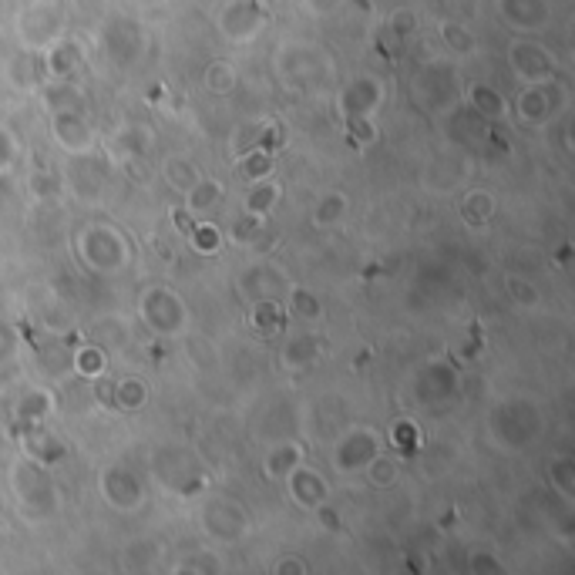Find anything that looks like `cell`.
<instances>
[{
	"label": "cell",
	"instance_id": "b9f144b4",
	"mask_svg": "<svg viewBox=\"0 0 575 575\" xmlns=\"http://www.w3.org/2000/svg\"><path fill=\"white\" fill-rule=\"evenodd\" d=\"M384 444L391 448L394 454H411L421 448V424L411 421V417H397V421L387 428V438Z\"/></svg>",
	"mask_w": 575,
	"mask_h": 575
},
{
	"label": "cell",
	"instance_id": "e575fe53",
	"mask_svg": "<svg viewBox=\"0 0 575 575\" xmlns=\"http://www.w3.org/2000/svg\"><path fill=\"white\" fill-rule=\"evenodd\" d=\"M545 481H549V488L562 498V505H572V498H575V461L569 458V454H552V458L545 461Z\"/></svg>",
	"mask_w": 575,
	"mask_h": 575
},
{
	"label": "cell",
	"instance_id": "c3c4849f",
	"mask_svg": "<svg viewBox=\"0 0 575 575\" xmlns=\"http://www.w3.org/2000/svg\"><path fill=\"white\" fill-rule=\"evenodd\" d=\"M44 101H48L51 111H58V108H85V95H81V91L74 88L71 81H51V85L44 88Z\"/></svg>",
	"mask_w": 575,
	"mask_h": 575
},
{
	"label": "cell",
	"instance_id": "f6af8a7d",
	"mask_svg": "<svg viewBox=\"0 0 575 575\" xmlns=\"http://www.w3.org/2000/svg\"><path fill=\"white\" fill-rule=\"evenodd\" d=\"M286 317L283 310V300H253L249 303V323H253L256 330H276L280 327V320Z\"/></svg>",
	"mask_w": 575,
	"mask_h": 575
},
{
	"label": "cell",
	"instance_id": "d4e9b609",
	"mask_svg": "<svg viewBox=\"0 0 575 575\" xmlns=\"http://www.w3.org/2000/svg\"><path fill=\"white\" fill-rule=\"evenodd\" d=\"M317 357H320V340L310 337V333H293L280 347V367L286 374H303V370L317 364Z\"/></svg>",
	"mask_w": 575,
	"mask_h": 575
},
{
	"label": "cell",
	"instance_id": "9f6ffc18",
	"mask_svg": "<svg viewBox=\"0 0 575 575\" xmlns=\"http://www.w3.org/2000/svg\"><path fill=\"white\" fill-rule=\"evenodd\" d=\"M343 125H347V135L354 138L357 145L377 142V125H374V118H350V122H343Z\"/></svg>",
	"mask_w": 575,
	"mask_h": 575
},
{
	"label": "cell",
	"instance_id": "9c48e42d",
	"mask_svg": "<svg viewBox=\"0 0 575 575\" xmlns=\"http://www.w3.org/2000/svg\"><path fill=\"white\" fill-rule=\"evenodd\" d=\"M508 71L518 85H545L559 78V61L549 44H542L535 34H518L505 51Z\"/></svg>",
	"mask_w": 575,
	"mask_h": 575
},
{
	"label": "cell",
	"instance_id": "4316f807",
	"mask_svg": "<svg viewBox=\"0 0 575 575\" xmlns=\"http://www.w3.org/2000/svg\"><path fill=\"white\" fill-rule=\"evenodd\" d=\"M303 461H306V451H303L300 441H280V444H273V448L266 451L263 475L270 481H286V478H290V471L296 465H303Z\"/></svg>",
	"mask_w": 575,
	"mask_h": 575
},
{
	"label": "cell",
	"instance_id": "8d00e7d4",
	"mask_svg": "<svg viewBox=\"0 0 575 575\" xmlns=\"http://www.w3.org/2000/svg\"><path fill=\"white\" fill-rule=\"evenodd\" d=\"M71 367L81 380H101L108 374V350L101 343H81L71 357Z\"/></svg>",
	"mask_w": 575,
	"mask_h": 575
},
{
	"label": "cell",
	"instance_id": "f1b7e54d",
	"mask_svg": "<svg viewBox=\"0 0 575 575\" xmlns=\"http://www.w3.org/2000/svg\"><path fill=\"white\" fill-rule=\"evenodd\" d=\"M283 310H286V317L303 320V323L323 320V300H320V293H313L310 286H300V283L286 286V293H283Z\"/></svg>",
	"mask_w": 575,
	"mask_h": 575
},
{
	"label": "cell",
	"instance_id": "484cf974",
	"mask_svg": "<svg viewBox=\"0 0 575 575\" xmlns=\"http://www.w3.org/2000/svg\"><path fill=\"white\" fill-rule=\"evenodd\" d=\"M182 199H185V212H189V219H202V216H209V212H216L222 206V199H226V185H222L219 179L202 175V179L192 185Z\"/></svg>",
	"mask_w": 575,
	"mask_h": 575
},
{
	"label": "cell",
	"instance_id": "680465c9",
	"mask_svg": "<svg viewBox=\"0 0 575 575\" xmlns=\"http://www.w3.org/2000/svg\"><path fill=\"white\" fill-rule=\"evenodd\" d=\"M310 569H306V562L300 559V555H283V559H276L273 565V575H306Z\"/></svg>",
	"mask_w": 575,
	"mask_h": 575
},
{
	"label": "cell",
	"instance_id": "5b68a950",
	"mask_svg": "<svg viewBox=\"0 0 575 575\" xmlns=\"http://www.w3.org/2000/svg\"><path fill=\"white\" fill-rule=\"evenodd\" d=\"M196 525L212 545H239L253 532V515L233 495H209L196 508Z\"/></svg>",
	"mask_w": 575,
	"mask_h": 575
},
{
	"label": "cell",
	"instance_id": "30bf717a",
	"mask_svg": "<svg viewBox=\"0 0 575 575\" xmlns=\"http://www.w3.org/2000/svg\"><path fill=\"white\" fill-rule=\"evenodd\" d=\"M384 434L370 424H354V428H340L337 438L330 444V465L337 475H360L367 461L377 451H384Z\"/></svg>",
	"mask_w": 575,
	"mask_h": 575
},
{
	"label": "cell",
	"instance_id": "ac0fdd59",
	"mask_svg": "<svg viewBox=\"0 0 575 575\" xmlns=\"http://www.w3.org/2000/svg\"><path fill=\"white\" fill-rule=\"evenodd\" d=\"M495 14L515 34H542L552 24V0H495Z\"/></svg>",
	"mask_w": 575,
	"mask_h": 575
},
{
	"label": "cell",
	"instance_id": "6da1fadb",
	"mask_svg": "<svg viewBox=\"0 0 575 575\" xmlns=\"http://www.w3.org/2000/svg\"><path fill=\"white\" fill-rule=\"evenodd\" d=\"M7 485H11V495L24 518H31V522H48V518L58 515L61 491L54 485L48 465L21 454V458H14V465L7 468Z\"/></svg>",
	"mask_w": 575,
	"mask_h": 575
},
{
	"label": "cell",
	"instance_id": "f546056e",
	"mask_svg": "<svg viewBox=\"0 0 575 575\" xmlns=\"http://www.w3.org/2000/svg\"><path fill=\"white\" fill-rule=\"evenodd\" d=\"M111 401H115L118 411L135 414V411H142L148 401H152V387H148L145 377L125 374V377H118L115 384H111Z\"/></svg>",
	"mask_w": 575,
	"mask_h": 575
},
{
	"label": "cell",
	"instance_id": "f907efd6",
	"mask_svg": "<svg viewBox=\"0 0 575 575\" xmlns=\"http://www.w3.org/2000/svg\"><path fill=\"white\" fill-rule=\"evenodd\" d=\"M88 182H91V189H95V192H101V185H105V172L98 169V162H95V155H91V152H88V175H81L68 162V185H71L74 192H78V196H85V199H88Z\"/></svg>",
	"mask_w": 575,
	"mask_h": 575
},
{
	"label": "cell",
	"instance_id": "f5cc1de1",
	"mask_svg": "<svg viewBox=\"0 0 575 575\" xmlns=\"http://www.w3.org/2000/svg\"><path fill=\"white\" fill-rule=\"evenodd\" d=\"M387 34L397 37V41H407V37L417 34V14L411 7H397V11L387 14Z\"/></svg>",
	"mask_w": 575,
	"mask_h": 575
},
{
	"label": "cell",
	"instance_id": "2e32d148",
	"mask_svg": "<svg viewBox=\"0 0 575 575\" xmlns=\"http://www.w3.org/2000/svg\"><path fill=\"white\" fill-rule=\"evenodd\" d=\"M51 138L64 155L95 152V125L85 108H58L51 111Z\"/></svg>",
	"mask_w": 575,
	"mask_h": 575
},
{
	"label": "cell",
	"instance_id": "9a60e30c",
	"mask_svg": "<svg viewBox=\"0 0 575 575\" xmlns=\"http://www.w3.org/2000/svg\"><path fill=\"white\" fill-rule=\"evenodd\" d=\"M454 78H458V74H454V68L448 61H428L421 71L414 74L411 95L417 98V105H421V108L448 111L451 101H454V91H458Z\"/></svg>",
	"mask_w": 575,
	"mask_h": 575
},
{
	"label": "cell",
	"instance_id": "3957f363",
	"mask_svg": "<svg viewBox=\"0 0 575 575\" xmlns=\"http://www.w3.org/2000/svg\"><path fill=\"white\" fill-rule=\"evenodd\" d=\"M273 64L276 74L296 91H320L337 74V61L320 44L306 41H286L283 48H276Z\"/></svg>",
	"mask_w": 575,
	"mask_h": 575
},
{
	"label": "cell",
	"instance_id": "7a4b0ae2",
	"mask_svg": "<svg viewBox=\"0 0 575 575\" xmlns=\"http://www.w3.org/2000/svg\"><path fill=\"white\" fill-rule=\"evenodd\" d=\"M542 428H545L542 407L528 401V397H505L488 414V434L495 441V448H502L505 454L532 448L542 438Z\"/></svg>",
	"mask_w": 575,
	"mask_h": 575
},
{
	"label": "cell",
	"instance_id": "d6986e66",
	"mask_svg": "<svg viewBox=\"0 0 575 575\" xmlns=\"http://www.w3.org/2000/svg\"><path fill=\"white\" fill-rule=\"evenodd\" d=\"M85 58H88L85 41L64 31V34L58 37V41H51L48 48L41 51L44 78H48V81H71L74 74L85 68Z\"/></svg>",
	"mask_w": 575,
	"mask_h": 575
},
{
	"label": "cell",
	"instance_id": "6f0895ef",
	"mask_svg": "<svg viewBox=\"0 0 575 575\" xmlns=\"http://www.w3.org/2000/svg\"><path fill=\"white\" fill-rule=\"evenodd\" d=\"M468 572H475V575H498V572H505V565L498 562L495 552H475L468 559Z\"/></svg>",
	"mask_w": 575,
	"mask_h": 575
},
{
	"label": "cell",
	"instance_id": "d590c367",
	"mask_svg": "<svg viewBox=\"0 0 575 575\" xmlns=\"http://www.w3.org/2000/svg\"><path fill=\"white\" fill-rule=\"evenodd\" d=\"M185 236H189L192 253H199V256H219L222 246H226V233L219 229V222H212L206 216L192 219V226L185 229Z\"/></svg>",
	"mask_w": 575,
	"mask_h": 575
},
{
	"label": "cell",
	"instance_id": "ee69618b",
	"mask_svg": "<svg viewBox=\"0 0 575 575\" xmlns=\"http://www.w3.org/2000/svg\"><path fill=\"white\" fill-rule=\"evenodd\" d=\"M155 562H159V545L155 542L138 539V542H128L122 549V569H128V572H145V569H152Z\"/></svg>",
	"mask_w": 575,
	"mask_h": 575
},
{
	"label": "cell",
	"instance_id": "7c38bea8",
	"mask_svg": "<svg viewBox=\"0 0 575 575\" xmlns=\"http://www.w3.org/2000/svg\"><path fill=\"white\" fill-rule=\"evenodd\" d=\"M152 478L162 481V488L175 491V495H196L206 485V468L192 451L162 448L152 458Z\"/></svg>",
	"mask_w": 575,
	"mask_h": 575
},
{
	"label": "cell",
	"instance_id": "91938a15",
	"mask_svg": "<svg viewBox=\"0 0 575 575\" xmlns=\"http://www.w3.org/2000/svg\"><path fill=\"white\" fill-rule=\"evenodd\" d=\"M34 185V196H58V182H54V175H34L31 179Z\"/></svg>",
	"mask_w": 575,
	"mask_h": 575
},
{
	"label": "cell",
	"instance_id": "603a6c76",
	"mask_svg": "<svg viewBox=\"0 0 575 575\" xmlns=\"http://www.w3.org/2000/svg\"><path fill=\"white\" fill-rule=\"evenodd\" d=\"M148 148H152V135H148V128H142V125L115 128V132L108 135V142H105L108 159L115 165H125L132 159H145Z\"/></svg>",
	"mask_w": 575,
	"mask_h": 575
},
{
	"label": "cell",
	"instance_id": "44dd1931",
	"mask_svg": "<svg viewBox=\"0 0 575 575\" xmlns=\"http://www.w3.org/2000/svg\"><path fill=\"white\" fill-rule=\"evenodd\" d=\"M454 391H458L454 370L451 367H441V364H431V367L417 370L414 380H411V394H414V401L421 404V407H438L444 401H451Z\"/></svg>",
	"mask_w": 575,
	"mask_h": 575
},
{
	"label": "cell",
	"instance_id": "11a10c76",
	"mask_svg": "<svg viewBox=\"0 0 575 575\" xmlns=\"http://www.w3.org/2000/svg\"><path fill=\"white\" fill-rule=\"evenodd\" d=\"M17 159H21V145L7 128H0V172H11Z\"/></svg>",
	"mask_w": 575,
	"mask_h": 575
},
{
	"label": "cell",
	"instance_id": "e0dca14e",
	"mask_svg": "<svg viewBox=\"0 0 575 575\" xmlns=\"http://www.w3.org/2000/svg\"><path fill=\"white\" fill-rule=\"evenodd\" d=\"M101 51H105V58L111 64L128 68V64H135L138 54L145 51V31L132 17H111V21L101 27Z\"/></svg>",
	"mask_w": 575,
	"mask_h": 575
},
{
	"label": "cell",
	"instance_id": "7402d4cb",
	"mask_svg": "<svg viewBox=\"0 0 575 575\" xmlns=\"http://www.w3.org/2000/svg\"><path fill=\"white\" fill-rule=\"evenodd\" d=\"M236 283H239V293H243L249 303H253V300H283L286 286H290V283H286V276L270 263L246 266V270L239 273Z\"/></svg>",
	"mask_w": 575,
	"mask_h": 575
},
{
	"label": "cell",
	"instance_id": "7bdbcfd3",
	"mask_svg": "<svg viewBox=\"0 0 575 575\" xmlns=\"http://www.w3.org/2000/svg\"><path fill=\"white\" fill-rule=\"evenodd\" d=\"M51 411H54V401H51L48 391H27L14 407L17 421H24L27 428H37V424H41Z\"/></svg>",
	"mask_w": 575,
	"mask_h": 575
},
{
	"label": "cell",
	"instance_id": "8fae6325",
	"mask_svg": "<svg viewBox=\"0 0 575 575\" xmlns=\"http://www.w3.org/2000/svg\"><path fill=\"white\" fill-rule=\"evenodd\" d=\"M270 24L266 0H222L216 11V31L226 44H253Z\"/></svg>",
	"mask_w": 575,
	"mask_h": 575
},
{
	"label": "cell",
	"instance_id": "8992f818",
	"mask_svg": "<svg viewBox=\"0 0 575 575\" xmlns=\"http://www.w3.org/2000/svg\"><path fill=\"white\" fill-rule=\"evenodd\" d=\"M138 320H142L155 337L179 340L189 333V306H185V300L172 286L155 283V286H145L142 296H138Z\"/></svg>",
	"mask_w": 575,
	"mask_h": 575
},
{
	"label": "cell",
	"instance_id": "816d5d0a",
	"mask_svg": "<svg viewBox=\"0 0 575 575\" xmlns=\"http://www.w3.org/2000/svg\"><path fill=\"white\" fill-rule=\"evenodd\" d=\"M263 132H266V122H253V125H243L233 132V142H229V152H233V159L239 155H246L249 148H259L263 145Z\"/></svg>",
	"mask_w": 575,
	"mask_h": 575
},
{
	"label": "cell",
	"instance_id": "83f0119b",
	"mask_svg": "<svg viewBox=\"0 0 575 575\" xmlns=\"http://www.w3.org/2000/svg\"><path fill=\"white\" fill-rule=\"evenodd\" d=\"M458 212L468 226H488L498 212V196L491 189H485V185H471L458 202Z\"/></svg>",
	"mask_w": 575,
	"mask_h": 575
},
{
	"label": "cell",
	"instance_id": "7dc6e473",
	"mask_svg": "<svg viewBox=\"0 0 575 575\" xmlns=\"http://www.w3.org/2000/svg\"><path fill=\"white\" fill-rule=\"evenodd\" d=\"M505 290H508V300H512L515 306H522V310H535V306L542 303V293L539 286H535L532 280H525V276H505Z\"/></svg>",
	"mask_w": 575,
	"mask_h": 575
},
{
	"label": "cell",
	"instance_id": "1f68e13d",
	"mask_svg": "<svg viewBox=\"0 0 575 575\" xmlns=\"http://www.w3.org/2000/svg\"><path fill=\"white\" fill-rule=\"evenodd\" d=\"M162 179H165V185H169L172 192L185 196V192H189L192 185L202 179V169L189 159V155L172 152V155H165V159H162Z\"/></svg>",
	"mask_w": 575,
	"mask_h": 575
},
{
	"label": "cell",
	"instance_id": "74e56055",
	"mask_svg": "<svg viewBox=\"0 0 575 575\" xmlns=\"http://www.w3.org/2000/svg\"><path fill=\"white\" fill-rule=\"evenodd\" d=\"M202 85H206L209 95H216V98L233 95V91L239 88V71H236V64L226 61V58L209 61L206 71H202Z\"/></svg>",
	"mask_w": 575,
	"mask_h": 575
},
{
	"label": "cell",
	"instance_id": "d6a6232c",
	"mask_svg": "<svg viewBox=\"0 0 575 575\" xmlns=\"http://www.w3.org/2000/svg\"><path fill=\"white\" fill-rule=\"evenodd\" d=\"M438 41L448 51V58H471L478 51V37L468 24L461 21H441L438 24Z\"/></svg>",
	"mask_w": 575,
	"mask_h": 575
},
{
	"label": "cell",
	"instance_id": "ab89813d",
	"mask_svg": "<svg viewBox=\"0 0 575 575\" xmlns=\"http://www.w3.org/2000/svg\"><path fill=\"white\" fill-rule=\"evenodd\" d=\"M350 212V199L347 192H323L320 202L313 206V226L317 229H333L347 219Z\"/></svg>",
	"mask_w": 575,
	"mask_h": 575
},
{
	"label": "cell",
	"instance_id": "681fc988",
	"mask_svg": "<svg viewBox=\"0 0 575 575\" xmlns=\"http://www.w3.org/2000/svg\"><path fill=\"white\" fill-rule=\"evenodd\" d=\"M263 222H266V219L253 216V212H239V216L229 222V239H233L236 246L256 243L259 233H263Z\"/></svg>",
	"mask_w": 575,
	"mask_h": 575
},
{
	"label": "cell",
	"instance_id": "94428289",
	"mask_svg": "<svg viewBox=\"0 0 575 575\" xmlns=\"http://www.w3.org/2000/svg\"><path fill=\"white\" fill-rule=\"evenodd\" d=\"M0 175H4V172H0Z\"/></svg>",
	"mask_w": 575,
	"mask_h": 575
},
{
	"label": "cell",
	"instance_id": "277c9868",
	"mask_svg": "<svg viewBox=\"0 0 575 575\" xmlns=\"http://www.w3.org/2000/svg\"><path fill=\"white\" fill-rule=\"evenodd\" d=\"M74 249H78L85 270L98 276H115L132 263V246H128L122 229L111 226V222H88L74 239Z\"/></svg>",
	"mask_w": 575,
	"mask_h": 575
},
{
	"label": "cell",
	"instance_id": "bcb514c9",
	"mask_svg": "<svg viewBox=\"0 0 575 575\" xmlns=\"http://www.w3.org/2000/svg\"><path fill=\"white\" fill-rule=\"evenodd\" d=\"M172 572H179V575H216V572H222V562H219L216 552H189L172 565Z\"/></svg>",
	"mask_w": 575,
	"mask_h": 575
},
{
	"label": "cell",
	"instance_id": "836d02e7",
	"mask_svg": "<svg viewBox=\"0 0 575 575\" xmlns=\"http://www.w3.org/2000/svg\"><path fill=\"white\" fill-rule=\"evenodd\" d=\"M236 175L246 185L273 179V175H276V152H270V148H263V145L249 148L246 155H239V159H236Z\"/></svg>",
	"mask_w": 575,
	"mask_h": 575
},
{
	"label": "cell",
	"instance_id": "ffe728a7",
	"mask_svg": "<svg viewBox=\"0 0 575 575\" xmlns=\"http://www.w3.org/2000/svg\"><path fill=\"white\" fill-rule=\"evenodd\" d=\"M286 491H290L293 505H300L303 512H317V508L327 505L330 495H333L327 475H323L320 468L306 465V461L290 471V478H286Z\"/></svg>",
	"mask_w": 575,
	"mask_h": 575
},
{
	"label": "cell",
	"instance_id": "4fadbf2b",
	"mask_svg": "<svg viewBox=\"0 0 575 575\" xmlns=\"http://www.w3.org/2000/svg\"><path fill=\"white\" fill-rule=\"evenodd\" d=\"M387 88L377 74H357V78L343 81L333 95V111L340 115V122L350 118H377V111L384 108Z\"/></svg>",
	"mask_w": 575,
	"mask_h": 575
},
{
	"label": "cell",
	"instance_id": "cb8c5ba5",
	"mask_svg": "<svg viewBox=\"0 0 575 575\" xmlns=\"http://www.w3.org/2000/svg\"><path fill=\"white\" fill-rule=\"evenodd\" d=\"M465 105L481 115L485 122H502L508 118V98L502 88H495L491 81H471L465 85Z\"/></svg>",
	"mask_w": 575,
	"mask_h": 575
},
{
	"label": "cell",
	"instance_id": "5bb4252c",
	"mask_svg": "<svg viewBox=\"0 0 575 575\" xmlns=\"http://www.w3.org/2000/svg\"><path fill=\"white\" fill-rule=\"evenodd\" d=\"M98 491H101V498H105V505L122 515H132L138 508H145V502H148L145 478L138 475L132 465H118V461L101 471Z\"/></svg>",
	"mask_w": 575,
	"mask_h": 575
},
{
	"label": "cell",
	"instance_id": "f35d334b",
	"mask_svg": "<svg viewBox=\"0 0 575 575\" xmlns=\"http://www.w3.org/2000/svg\"><path fill=\"white\" fill-rule=\"evenodd\" d=\"M360 475H364L367 485H374V488H394L397 481H401V461H397L394 454H387V448H384L367 461V468L360 471Z\"/></svg>",
	"mask_w": 575,
	"mask_h": 575
},
{
	"label": "cell",
	"instance_id": "ba28073f",
	"mask_svg": "<svg viewBox=\"0 0 575 575\" xmlns=\"http://www.w3.org/2000/svg\"><path fill=\"white\" fill-rule=\"evenodd\" d=\"M565 105H569V91L555 78L545 85H522L515 101H508V115L525 128H545L562 115Z\"/></svg>",
	"mask_w": 575,
	"mask_h": 575
},
{
	"label": "cell",
	"instance_id": "db71d44e",
	"mask_svg": "<svg viewBox=\"0 0 575 575\" xmlns=\"http://www.w3.org/2000/svg\"><path fill=\"white\" fill-rule=\"evenodd\" d=\"M17 357V330L11 320L0 317V367H7Z\"/></svg>",
	"mask_w": 575,
	"mask_h": 575
},
{
	"label": "cell",
	"instance_id": "52a82bcc",
	"mask_svg": "<svg viewBox=\"0 0 575 575\" xmlns=\"http://www.w3.org/2000/svg\"><path fill=\"white\" fill-rule=\"evenodd\" d=\"M64 7L54 4V0H31L24 4L14 17V37L21 44V51H37L41 54L51 41H58L64 34Z\"/></svg>",
	"mask_w": 575,
	"mask_h": 575
},
{
	"label": "cell",
	"instance_id": "4dcf8cb0",
	"mask_svg": "<svg viewBox=\"0 0 575 575\" xmlns=\"http://www.w3.org/2000/svg\"><path fill=\"white\" fill-rule=\"evenodd\" d=\"M280 199H283V185L273 175V179L249 185L246 196H243V212H253V216H259V219H270L276 206H280Z\"/></svg>",
	"mask_w": 575,
	"mask_h": 575
},
{
	"label": "cell",
	"instance_id": "60d3db41",
	"mask_svg": "<svg viewBox=\"0 0 575 575\" xmlns=\"http://www.w3.org/2000/svg\"><path fill=\"white\" fill-rule=\"evenodd\" d=\"M27 458H34L51 468L64 458V444L54 438V434L41 431V424H37V428H31V434H27Z\"/></svg>",
	"mask_w": 575,
	"mask_h": 575
}]
</instances>
